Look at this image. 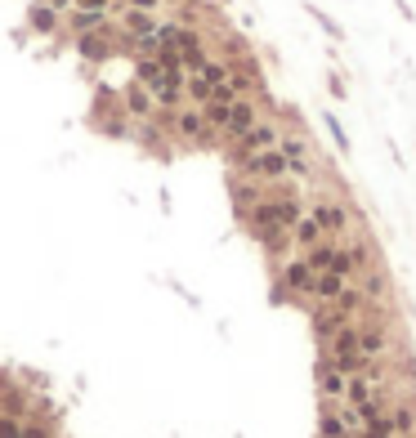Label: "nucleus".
I'll return each instance as SVG.
<instances>
[{
	"mask_svg": "<svg viewBox=\"0 0 416 438\" xmlns=\"http://www.w3.org/2000/svg\"><path fill=\"white\" fill-rule=\"evenodd\" d=\"M313 282H318V273H313V264L304 260V255L278 264V296H309Z\"/></svg>",
	"mask_w": 416,
	"mask_h": 438,
	"instance_id": "obj_2",
	"label": "nucleus"
},
{
	"mask_svg": "<svg viewBox=\"0 0 416 438\" xmlns=\"http://www.w3.org/2000/svg\"><path fill=\"white\" fill-rule=\"evenodd\" d=\"M323 126H327V130H332V139H336V148H340V152H349V148H353V143H349V135H345V126H340V121H336L332 112H327V117H323Z\"/></svg>",
	"mask_w": 416,
	"mask_h": 438,
	"instance_id": "obj_17",
	"label": "nucleus"
},
{
	"mask_svg": "<svg viewBox=\"0 0 416 438\" xmlns=\"http://www.w3.org/2000/svg\"><path fill=\"white\" fill-rule=\"evenodd\" d=\"M0 438H22V430L14 420H0Z\"/></svg>",
	"mask_w": 416,
	"mask_h": 438,
	"instance_id": "obj_21",
	"label": "nucleus"
},
{
	"mask_svg": "<svg viewBox=\"0 0 416 438\" xmlns=\"http://www.w3.org/2000/svg\"><path fill=\"white\" fill-rule=\"evenodd\" d=\"M22 438H45V430H22Z\"/></svg>",
	"mask_w": 416,
	"mask_h": 438,
	"instance_id": "obj_22",
	"label": "nucleus"
},
{
	"mask_svg": "<svg viewBox=\"0 0 416 438\" xmlns=\"http://www.w3.org/2000/svg\"><path fill=\"white\" fill-rule=\"evenodd\" d=\"M72 22H77V32H90V27H99V22H103V9H81Z\"/></svg>",
	"mask_w": 416,
	"mask_h": 438,
	"instance_id": "obj_18",
	"label": "nucleus"
},
{
	"mask_svg": "<svg viewBox=\"0 0 416 438\" xmlns=\"http://www.w3.org/2000/svg\"><path fill=\"white\" fill-rule=\"evenodd\" d=\"M85 5H90V9H94V5H103V0H85Z\"/></svg>",
	"mask_w": 416,
	"mask_h": 438,
	"instance_id": "obj_23",
	"label": "nucleus"
},
{
	"mask_svg": "<svg viewBox=\"0 0 416 438\" xmlns=\"http://www.w3.org/2000/svg\"><path fill=\"white\" fill-rule=\"evenodd\" d=\"M126 32L139 36V41H152V36L162 32V22H157L152 14H143V9H126Z\"/></svg>",
	"mask_w": 416,
	"mask_h": 438,
	"instance_id": "obj_11",
	"label": "nucleus"
},
{
	"mask_svg": "<svg viewBox=\"0 0 416 438\" xmlns=\"http://www.w3.org/2000/svg\"><path fill=\"white\" fill-rule=\"evenodd\" d=\"M238 166H242V175H247L251 184H282V179L291 175V166H287L282 148L255 152V157H247V161H238Z\"/></svg>",
	"mask_w": 416,
	"mask_h": 438,
	"instance_id": "obj_1",
	"label": "nucleus"
},
{
	"mask_svg": "<svg viewBox=\"0 0 416 438\" xmlns=\"http://www.w3.org/2000/svg\"><path fill=\"white\" fill-rule=\"evenodd\" d=\"M336 255H340V246H336V241H323V246L304 251V260L313 264V273H336Z\"/></svg>",
	"mask_w": 416,
	"mask_h": 438,
	"instance_id": "obj_13",
	"label": "nucleus"
},
{
	"mask_svg": "<svg viewBox=\"0 0 416 438\" xmlns=\"http://www.w3.org/2000/svg\"><path fill=\"white\" fill-rule=\"evenodd\" d=\"M358 326H363V354L376 362V358H381L385 349H389V331H385L381 322H372V326H367V322H358Z\"/></svg>",
	"mask_w": 416,
	"mask_h": 438,
	"instance_id": "obj_10",
	"label": "nucleus"
},
{
	"mask_svg": "<svg viewBox=\"0 0 416 438\" xmlns=\"http://www.w3.org/2000/svg\"><path fill=\"white\" fill-rule=\"evenodd\" d=\"M278 143H282V130L268 126V121H260V126H255L247 139H238V143H233V161H247V157L268 152V148H278Z\"/></svg>",
	"mask_w": 416,
	"mask_h": 438,
	"instance_id": "obj_3",
	"label": "nucleus"
},
{
	"mask_svg": "<svg viewBox=\"0 0 416 438\" xmlns=\"http://www.w3.org/2000/svg\"><path fill=\"white\" fill-rule=\"evenodd\" d=\"M345 291H349V277H340V273H318L309 300H318V304H336Z\"/></svg>",
	"mask_w": 416,
	"mask_h": 438,
	"instance_id": "obj_8",
	"label": "nucleus"
},
{
	"mask_svg": "<svg viewBox=\"0 0 416 438\" xmlns=\"http://www.w3.org/2000/svg\"><path fill=\"white\" fill-rule=\"evenodd\" d=\"M134 72H139V81H143V85H157V81L166 77V67L157 63V58H139V67H134Z\"/></svg>",
	"mask_w": 416,
	"mask_h": 438,
	"instance_id": "obj_16",
	"label": "nucleus"
},
{
	"mask_svg": "<svg viewBox=\"0 0 416 438\" xmlns=\"http://www.w3.org/2000/svg\"><path fill=\"white\" fill-rule=\"evenodd\" d=\"M81 54H85V58H108L103 36H99V41H94V36H85V41H81Z\"/></svg>",
	"mask_w": 416,
	"mask_h": 438,
	"instance_id": "obj_19",
	"label": "nucleus"
},
{
	"mask_svg": "<svg viewBox=\"0 0 416 438\" xmlns=\"http://www.w3.org/2000/svg\"><path fill=\"white\" fill-rule=\"evenodd\" d=\"M318 394H323V403H345L349 394V376L332 358H318Z\"/></svg>",
	"mask_w": 416,
	"mask_h": 438,
	"instance_id": "obj_4",
	"label": "nucleus"
},
{
	"mask_svg": "<svg viewBox=\"0 0 416 438\" xmlns=\"http://www.w3.org/2000/svg\"><path fill=\"white\" fill-rule=\"evenodd\" d=\"M291 237H296V246H304V251H313V246H323V241H332V237L323 233V228H318V219H313V215H304Z\"/></svg>",
	"mask_w": 416,
	"mask_h": 438,
	"instance_id": "obj_12",
	"label": "nucleus"
},
{
	"mask_svg": "<svg viewBox=\"0 0 416 438\" xmlns=\"http://www.w3.org/2000/svg\"><path fill=\"white\" fill-rule=\"evenodd\" d=\"M126 103H130V112H139V117H143V112H152V103H157V99H152L148 90H143V85H130V90H126Z\"/></svg>",
	"mask_w": 416,
	"mask_h": 438,
	"instance_id": "obj_15",
	"label": "nucleus"
},
{
	"mask_svg": "<svg viewBox=\"0 0 416 438\" xmlns=\"http://www.w3.org/2000/svg\"><path fill=\"white\" fill-rule=\"evenodd\" d=\"M309 215L318 219V228H323L327 237H336V233H345V228H349V211H345L336 197H318V201L309 206Z\"/></svg>",
	"mask_w": 416,
	"mask_h": 438,
	"instance_id": "obj_5",
	"label": "nucleus"
},
{
	"mask_svg": "<svg viewBox=\"0 0 416 438\" xmlns=\"http://www.w3.org/2000/svg\"><path fill=\"white\" fill-rule=\"evenodd\" d=\"M318 438H349L345 416H340L336 403H323V411H318Z\"/></svg>",
	"mask_w": 416,
	"mask_h": 438,
	"instance_id": "obj_9",
	"label": "nucleus"
},
{
	"mask_svg": "<svg viewBox=\"0 0 416 438\" xmlns=\"http://www.w3.org/2000/svg\"><path fill=\"white\" fill-rule=\"evenodd\" d=\"M32 27L36 32H50L54 27V9H36V14H32Z\"/></svg>",
	"mask_w": 416,
	"mask_h": 438,
	"instance_id": "obj_20",
	"label": "nucleus"
},
{
	"mask_svg": "<svg viewBox=\"0 0 416 438\" xmlns=\"http://www.w3.org/2000/svg\"><path fill=\"white\" fill-rule=\"evenodd\" d=\"M278 148H282V157H287V166H291V175L296 179H304L309 175V143H304L300 135H282V143H278Z\"/></svg>",
	"mask_w": 416,
	"mask_h": 438,
	"instance_id": "obj_7",
	"label": "nucleus"
},
{
	"mask_svg": "<svg viewBox=\"0 0 416 438\" xmlns=\"http://www.w3.org/2000/svg\"><path fill=\"white\" fill-rule=\"evenodd\" d=\"M175 130L183 139H211V135H206V112H179L175 117Z\"/></svg>",
	"mask_w": 416,
	"mask_h": 438,
	"instance_id": "obj_14",
	"label": "nucleus"
},
{
	"mask_svg": "<svg viewBox=\"0 0 416 438\" xmlns=\"http://www.w3.org/2000/svg\"><path fill=\"white\" fill-rule=\"evenodd\" d=\"M255 126H260V107H255L251 99H238L233 107H228V126H224V135L233 139V143H238V139H247Z\"/></svg>",
	"mask_w": 416,
	"mask_h": 438,
	"instance_id": "obj_6",
	"label": "nucleus"
}]
</instances>
